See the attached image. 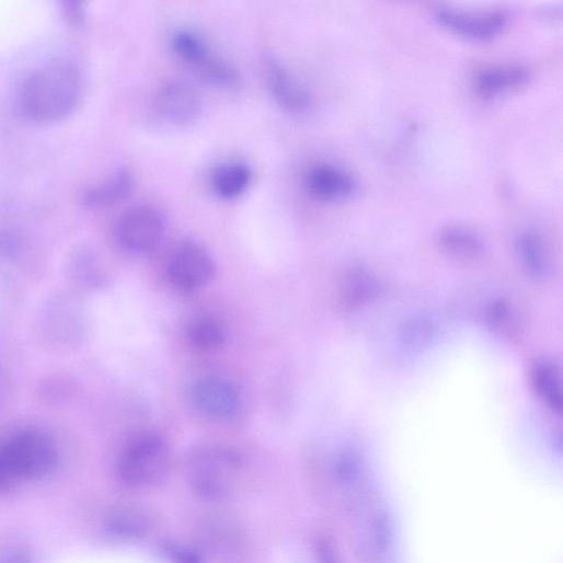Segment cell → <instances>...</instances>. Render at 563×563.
I'll return each instance as SVG.
<instances>
[{"label":"cell","mask_w":563,"mask_h":563,"mask_svg":"<svg viewBox=\"0 0 563 563\" xmlns=\"http://www.w3.org/2000/svg\"><path fill=\"white\" fill-rule=\"evenodd\" d=\"M252 180L248 164L240 161H229L218 165L210 177L214 193L226 200H232L243 195Z\"/></svg>","instance_id":"16"},{"label":"cell","mask_w":563,"mask_h":563,"mask_svg":"<svg viewBox=\"0 0 563 563\" xmlns=\"http://www.w3.org/2000/svg\"><path fill=\"white\" fill-rule=\"evenodd\" d=\"M437 240L445 253L459 260H475L484 252V243L479 233L462 225L443 228Z\"/></svg>","instance_id":"15"},{"label":"cell","mask_w":563,"mask_h":563,"mask_svg":"<svg viewBox=\"0 0 563 563\" xmlns=\"http://www.w3.org/2000/svg\"><path fill=\"white\" fill-rule=\"evenodd\" d=\"M186 340L192 347L199 352H214L225 345L227 331L217 319L199 315L188 323Z\"/></svg>","instance_id":"20"},{"label":"cell","mask_w":563,"mask_h":563,"mask_svg":"<svg viewBox=\"0 0 563 563\" xmlns=\"http://www.w3.org/2000/svg\"><path fill=\"white\" fill-rule=\"evenodd\" d=\"M380 290V282L370 269L354 265L341 278L338 300L343 309L354 311L374 301Z\"/></svg>","instance_id":"14"},{"label":"cell","mask_w":563,"mask_h":563,"mask_svg":"<svg viewBox=\"0 0 563 563\" xmlns=\"http://www.w3.org/2000/svg\"><path fill=\"white\" fill-rule=\"evenodd\" d=\"M153 107L163 120L184 125L198 118L203 110V101L192 84L183 80H171L163 83L156 92Z\"/></svg>","instance_id":"10"},{"label":"cell","mask_w":563,"mask_h":563,"mask_svg":"<svg viewBox=\"0 0 563 563\" xmlns=\"http://www.w3.org/2000/svg\"><path fill=\"white\" fill-rule=\"evenodd\" d=\"M309 194L318 200L338 203L358 191V182L349 171L332 163H318L305 176Z\"/></svg>","instance_id":"12"},{"label":"cell","mask_w":563,"mask_h":563,"mask_svg":"<svg viewBox=\"0 0 563 563\" xmlns=\"http://www.w3.org/2000/svg\"><path fill=\"white\" fill-rule=\"evenodd\" d=\"M83 91L79 70L68 62H54L33 72L23 83L20 104L38 122H56L70 115Z\"/></svg>","instance_id":"1"},{"label":"cell","mask_w":563,"mask_h":563,"mask_svg":"<svg viewBox=\"0 0 563 563\" xmlns=\"http://www.w3.org/2000/svg\"><path fill=\"white\" fill-rule=\"evenodd\" d=\"M165 231L161 212L151 206L140 205L128 209L117 225V238L122 245L135 253L156 249Z\"/></svg>","instance_id":"7"},{"label":"cell","mask_w":563,"mask_h":563,"mask_svg":"<svg viewBox=\"0 0 563 563\" xmlns=\"http://www.w3.org/2000/svg\"><path fill=\"white\" fill-rule=\"evenodd\" d=\"M531 382L535 391L548 407L556 413L562 412V390L559 368L554 363L540 359L531 369Z\"/></svg>","instance_id":"19"},{"label":"cell","mask_w":563,"mask_h":563,"mask_svg":"<svg viewBox=\"0 0 563 563\" xmlns=\"http://www.w3.org/2000/svg\"><path fill=\"white\" fill-rule=\"evenodd\" d=\"M435 336L433 323L423 317L407 321L402 330V340L411 348H423L430 344Z\"/></svg>","instance_id":"21"},{"label":"cell","mask_w":563,"mask_h":563,"mask_svg":"<svg viewBox=\"0 0 563 563\" xmlns=\"http://www.w3.org/2000/svg\"><path fill=\"white\" fill-rule=\"evenodd\" d=\"M192 399L199 412L216 420H231L241 411L242 399L230 381L221 378H204L196 382Z\"/></svg>","instance_id":"11"},{"label":"cell","mask_w":563,"mask_h":563,"mask_svg":"<svg viewBox=\"0 0 563 563\" xmlns=\"http://www.w3.org/2000/svg\"><path fill=\"white\" fill-rule=\"evenodd\" d=\"M134 177L127 170H118L106 180L89 187L83 202L91 207H105L124 199L131 191Z\"/></svg>","instance_id":"17"},{"label":"cell","mask_w":563,"mask_h":563,"mask_svg":"<svg viewBox=\"0 0 563 563\" xmlns=\"http://www.w3.org/2000/svg\"><path fill=\"white\" fill-rule=\"evenodd\" d=\"M215 268L211 254L203 245L186 242L173 253L169 263V276L175 288L189 292L207 286Z\"/></svg>","instance_id":"9"},{"label":"cell","mask_w":563,"mask_h":563,"mask_svg":"<svg viewBox=\"0 0 563 563\" xmlns=\"http://www.w3.org/2000/svg\"><path fill=\"white\" fill-rule=\"evenodd\" d=\"M439 25L468 39L490 42L504 33L508 16L502 11L466 12L440 7L434 12Z\"/></svg>","instance_id":"8"},{"label":"cell","mask_w":563,"mask_h":563,"mask_svg":"<svg viewBox=\"0 0 563 563\" xmlns=\"http://www.w3.org/2000/svg\"><path fill=\"white\" fill-rule=\"evenodd\" d=\"M72 22L80 24L83 21V10L79 3H69L66 9Z\"/></svg>","instance_id":"24"},{"label":"cell","mask_w":563,"mask_h":563,"mask_svg":"<svg viewBox=\"0 0 563 563\" xmlns=\"http://www.w3.org/2000/svg\"><path fill=\"white\" fill-rule=\"evenodd\" d=\"M188 480L194 491L208 501L230 496L239 482L242 462L230 449L207 446L195 450L188 460Z\"/></svg>","instance_id":"3"},{"label":"cell","mask_w":563,"mask_h":563,"mask_svg":"<svg viewBox=\"0 0 563 563\" xmlns=\"http://www.w3.org/2000/svg\"><path fill=\"white\" fill-rule=\"evenodd\" d=\"M263 72L268 92L275 103L295 116L309 114L314 101L305 84L278 59L265 56Z\"/></svg>","instance_id":"6"},{"label":"cell","mask_w":563,"mask_h":563,"mask_svg":"<svg viewBox=\"0 0 563 563\" xmlns=\"http://www.w3.org/2000/svg\"><path fill=\"white\" fill-rule=\"evenodd\" d=\"M319 548V554L321 556L322 563H340L337 556L335 555L336 553L334 552L332 544H330L328 541H321Z\"/></svg>","instance_id":"23"},{"label":"cell","mask_w":563,"mask_h":563,"mask_svg":"<svg viewBox=\"0 0 563 563\" xmlns=\"http://www.w3.org/2000/svg\"><path fill=\"white\" fill-rule=\"evenodd\" d=\"M516 248L527 274L542 280L548 277L550 264L543 238L535 231H526L519 234Z\"/></svg>","instance_id":"18"},{"label":"cell","mask_w":563,"mask_h":563,"mask_svg":"<svg viewBox=\"0 0 563 563\" xmlns=\"http://www.w3.org/2000/svg\"><path fill=\"white\" fill-rule=\"evenodd\" d=\"M170 469V449L157 433H145L133 439L118 461V475L128 487L147 490L160 484Z\"/></svg>","instance_id":"4"},{"label":"cell","mask_w":563,"mask_h":563,"mask_svg":"<svg viewBox=\"0 0 563 563\" xmlns=\"http://www.w3.org/2000/svg\"><path fill=\"white\" fill-rule=\"evenodd\" d=\"M175 55L210 84L232 89L239 85L238 70L217 55L197 33L182 30L172 36Z\"/></svg>","instance_id":"5"},{"label":"cell","mask_w":563,"mask_h":563,"mask_svg":"<svg viewBox=\"0 0 563 563\" xmlns=\"http://www.w3.org/2000/svg\"><path fill=\"white\" fill-rule=\"evenodd\" d=\"M53 438L41 429H25L0 445V487L50 473L57 463Z\"/></svg>","instance_id":"2"},{"label":"cell","mask_w":563,"mask_h":563,"mask_svg":"<svg viewBox=\"0 0 563 563\" xmlns=\"http://www.w3.org/2000/svg\"><path fill=\"white\" fill-rule=\"evenodd\" d=\"M487 322L492 330L509 334L514 323L509 307L502 301L493 302L487 309Z\"/></svg>","instance_id":"22"},{"label":"cell","mask_w":563,"mask_h":563,"mask_svg":"<svg viewBox=\"0 0 563 563\" xmlns=\"http://www.w3.org/2000/svg\"><path fill=\"white\" fill-rule=\"evenodd\" d=\"M530 79L531 71L524 65L494 64L475 73L473 89L482 100L493 101L526 87Z\"/></svg>","instance_id":"13"}]
</instances>
